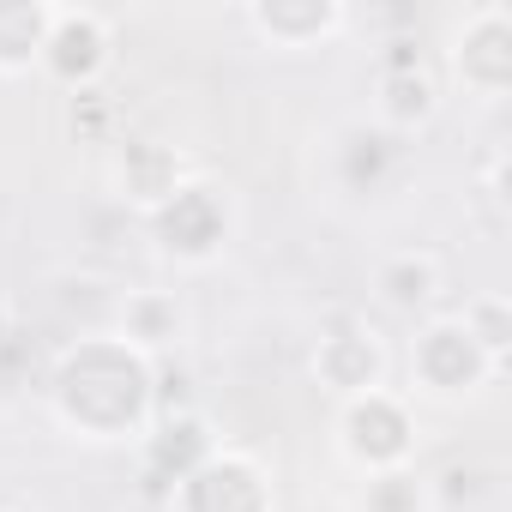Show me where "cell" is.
<instances>
[{
	"label": "cell",
	"mask_w": 512,
	"mask_h": 512,
	"mask_svg": "<svg viewBox=\"0 0 512 512\" xmlns=\"http://www.w3.org/2000/svg\"><path fill=\"white\" fill-rule=\"evenodd\" d=\"M55 404L73 428L85 434H121L139 422V410L151 404V368L133 344L121 338H97L79 344L67 356V368L55 374Z\"/></svg>",
	"instance_id": "cell-1"
},
{
	"label": "cell",
	"mask_w": 512,
	"mask_h": 512,
	"mask_svg": "<svg viewBox=\"0 0 512 512\" xmlns=\"http://www.w3.org/2000/svg\"><path fill=\"white\" fill-rule=\"evenodd\" d=\"M452 67L482 97H500L506 91V79H512V19H506V7H482V13L464 19L458 49H452Z\"/></svg>",
	"instance_id": "cell-2"
},
{
	"label": "cell",
	"mask_w": 512,
	"mask_h": 512,
	"mask_svg": "<svg viewBox=\"0 0 512 512\" xmlns=\"http://www.w3.org/2000/svg\"><path fill=\"white\" fill-rule=\"evenodd\" d=\"M344 446L368 470L404 464V452H410V416H404V404H392L386 392L350 398V410H344Z\"/></svg>",
	"instance_id": "cell-3"
},
{
	"label": "cell",
	"mask_w": 512,
	"mask_h": 512,
	"mask_svg": "<svg viewBox=\"0 0 512 512\" xmlns=\"http://www.w3.org/2000/svg\"><path fill=\"white\" fill-rule=\"evenodd\" d=\"M151 223H157V241H163L169 253H181V260H205V253H217V241H223V229H229L223 199H217L211 187H175V193L151 211Z\"/></svg>",
	"instance_id": "cell-4"
},
{
	"label": "cell",
	"mask_w": 512,
	"mask_h": 512,
	"mask_svg": "<svg viewBox=\"0 0 512 512\" xmlns=\"http://www.w3.org/2000/svg\"><path fill=\"white\" fill-rule=\"evenodd\" d=\"M181 512H272L266 482L247 458H205L193 476H181Z\"/></svg>",
	"instance_id": "cell-5"
},
{
	"label": "cell",
	"mask_w": 512,
	"mask_h": 512,
	"mask_svg": "<svg viewBox=\"0 0 512 512\" xmlns=\"http://www.w3.org/2000/svg\"><path fill=\"white\" fill-rule=\"evenodd\" d=\"M49 73H61L67 85H85L103 61H109V19L91 7H49V43H43Z\"/></svg>",
	"instance_id": "cell-6"
},
{
	"label": "cell",
	"mask_w": 512,
	"mask_h": 512,
	"mask_svg": "<svg viewBox=\"0 0 512 512\" xmlns=\"http://www.w3.org/2000/svg\"><path fill=\"white\" fill-rule=\"evenodd\" d=\"M416 374L434 386V392H470L494 374V362L476 350V338L458 326V320H440L416 338Z\"/></svg>",
	"instance_id": "cell-7"
},
{
	"label": "cell",
	"mask_w": 512,
	"mask_h": 512,
	"mask_svg": "<svg viewBox=\"0 0 512 512\" xmlns=\"http://www.w3.org/2000/svg\"><path fill=\"white\" fill-rule=\"evenodd\" d=\"M314 368H320L326 386H338V392H350V398L380 392V344L362 338V332H338V338H326L320 356H314Z\"/></svg>",
	"instance_id": "cell-8"
},
{
	"label": "cell",
	"mask_w": 512,
	"mask_h": 512,
	"mask_svg": "<svg viewBox=\"0 0 512 512\" xmlns=\"http://www.w3.org/2000/svg\"><path fill=\"white\" fill-rule=\"evenodd\" d=\"M43 43H49V7L7 0L0 7V73H19V67L43 61Z\"/></svg>",
	"instance_id": "cell-9"
},
{
	"label": "cell",
	"mask_w": 512,
	"mask_h": 512,
	"mask_svg": "<svg viewBox=\"0 0 512 512\" xmlns=\"http://www.w3.org/2000/svg\"><path fill=\"white\" fill-rule=\"evenodd\" d=\"M121 187H127V199H139V205H163L181 181H175V157L163 151V145H127V157H121Z\"/></svg>",
	"instance_id": "cell-10"
},
{
	"label": "cell",
	"mask_w": 512,
	"mask_h": 512,
	"mask_svg": "<svg viewBox=\"0 0 512 512\" xmlns=\"http://www.w3.org/2000/svg\"><path fill=\"white\" fill-rule=\"evenodd\" d=\"M247 19L278 43H314V37H332L344 25V7H253Z\"/></svg>",
	"instance_id": "cell-11"
},
{
	"label": "cell",
	"mask_w": 512,
	"mask_h": 512,
	"mask_svg": "<svg viewBox=\"0 0 512 512\" xmlns=\"http://www.w3.org/2000/svg\"><path fill=\"white\" fill-rule=\"evenodd\" d=\"M151 458H157V470H175V482H181V476H193V470L211 458V440H205V428H199L193 416H175V422H163V434L151 440Z\"/></svg>",
	"instance_id": "cell-12"
},
{
	"label": "cell",
	"mask_w": 512,
	"mask_h": 512,
	"mask_svg": "<svg viewBox=\"0 0 512 512\" xmlns=\"http://www.w3.org/2000/svg\"><path fill=\"white\" fill-rule=\"evenodd\" d=\"M175 332H181V308L169 296H133L127 302V338L121 344H133L139 356L157 350V344H169Z\"/></svg>",
	"instance_id": "cell-13"
},
{
	"label": "cell",
	"mask_w": 512,
	"mask_h": 512,
	"mask_svg": "<svg viewBox=\"0 0 512 512\" xmlns=\"http://www.w3.org/2000/svg\"><path fill=\"white\" fill-rule=\"evenodd\" d=\"M434 290H440V272H434V260H416V253H404V260H392L380 272V296L392 308H422V302H434Z\"/></svg>",
	"instance_id": "cell-14"
},
{
	"label": "cell",
	"mask_w": 512,
	"mask_h": 512,
	"mask_svg": "<svg viewBox=\"0 0 512 512\" xmlns=\"http://www.w3.org/2000/svg\"><path fill=\"white\" fill-rule=\"evenodd\" d=\"M386 121H398V127H416V121H428L434 115V85H428V73L422 67H398V73H386Z\"/></svg>",
	"instance_id": "cell-15"
},
{
	"label": "cell",
	"mask_w": 512,
	"mask_h": 512,
	"mask_svg": "<svg viewBox=\"0 0 512 512\" xmlns=\"http://www.w3.org/2000/svg\"><path fill=\"white\" fill-rule=\"evenodd\" d=\"M458 326H464V332L476 338V350L500 368V356H506V332H512V326H506V302H500V296H476V302L464 308Z\"/></svg>",
	"instance_id": "cell-16"
},
{
	"label": "cell",
	"mask_w": 512,
	"mask_h": 512,
	"mask_svg": "<svg viewBox=\"0 0 512 512\" xmlns=\"http://www.w3.org/2000/svg\"><path fill=\"white\" fill-rule=\"evenodd\" d=\"M422 506V488L410 476H380L368 488V512H416Z\"/></svg>",
	"instance_id": "cell-17"
}]
</instances>
